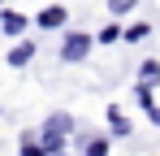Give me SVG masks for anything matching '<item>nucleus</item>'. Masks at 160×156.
Here are the masks:
<instances>
[{
	"mask_svg": "<svg viewBox=\"0 0 160 156\" xmlns=\"http://www.w3.org/2000/svg\"><path fill=\"white\" fill-rule=\"evenodd\" d=\"M39 148H43L48 156H61V152H65V130H56V126L43 122V130H39Z\"/></svg>",
	"mask_w": 160,
	"mask_h": 156,
	"instance_id": "obj_1",
	"label": "nucleus"
},
{
	"mask_svg": "<svg viewBox=\"0 0 160 156\" xmlns=\"http://www.w3.org/2000/svg\"><path fill=\"white\" fill-rule=\"evenodd\" d=\"M87 52H91V35H69L61 44V61H82Z\"/></svg>",
	"mask_w": 160,
	"mask_h": 156,
	"instance_id": "obj_2",
	"label": "nucleus"
},
{
	"mask_svg": "<svg viewBox=\"0 0 160 156\" xmlns=\"http://www.w3.org/2000/svg\"><path fill=\"white\" fill-rule=\"evenodd\" d=\"M30 56H35V44H26V39H22L18 48H9V65H13V70H22Z\"/></svg>",
	"mask_w": 160,
	"mask_h": 156,
	"instance_id": "obj_3",
	"label": "nucleus"
},
{
	"mask_svg": "<svg viewBox=\"0 0 160 156\" xmlns=\"http://www.w3.org/2000/svg\"><path fill=\"white\" fill-rule=\"evenodd\" d=\"M160 82V61H143L138 65V87H156Z\"/></svg>",
	"mask_w": 160,
	"mask_h": 156,
	"instance_id": "obj_4",
	"label": "nucleus"
},
{
	"mask_svg": "<svg viewBox=\"0 0 160 156\" xmlns=\"http://www.w3.org/2000/svg\"><path fill=\"white\" fill-rule=\"evenodd\" d=\"M65 18H69V13H65L61 4H52V9H43V13H39V26H43V30H52V26H65Z\"/></svg>",
	"mask_w": 160,
	"mask_h": 156,
	"instance_id": "obj_5",
	"label": "nucleus"
},
{
	"mask_svg": "<svg viewBox=\"0 0 160 156\" xmlns=\"http://www.w3.org/2000/svg\"><path fill=\"white\" fill-rule=\"evenodd\" d=\"M0 26H4V35H22V30H26V18H22V13H4Z\"/></svg>",
	"mask_w": 160,
	"mask_h": 156,
	"instance_id": "obj_6",
	"label": "nucleus"
},
{
	"mask_svg": "<svg viewBox=\"0 0 160 156\" xmlns=\"http://www.w3.org/2000/svg\"><path fill=\"white\" fill-rule=\"evenodd\" d=\"M108 130L112 134H130V122L121 117V108H108Z\"/></svg>",
	"mask_w": 160,
	"mask_h": 156,
	"instance_id": "obj_7",
	"label": "nucleus"
},
{
	"mask_svg": "<svg viewBox=\"0 0 160 156\" xmlns=\"http://www.w3.org/2000/svg\"><path fill=\"white\" fill-rule=\"evenodd\" d=\"M82 156H108V139H87L82 143Z\"/></svg>",
	"mask_w": 160,
	"mask_h": 156,
	"instance_id": "obj_8",
	"label": "nucleus"
},
{
	"mask_svg": "<svg viewBox=\"0 0 160 156\" xmlns=\"http://www.w3.org/2000/svg\"><path fill=\"white\" fill-rule=\"evenodd\" d=\"M147 30H152V26H147V22H138V26H130V30H126V44H138V39H147Z\"/></svg>",
	"mask_w": 160,
	"mask_h": 156,
	"instance_id": "obj_9",
	"label": "nucleus"
},
{
	"mask_svg": "<svg viewBox=\"0 0 160 156\" xmlns=\"http://www.w3.org/2000/svg\"><path fill=\"white\" fill-rule=\"evenodd\" d=\"M18 156H48V152H43V148H39L35 139H22V148H18Z\"/></svg>",
	"mask_w": 160,
	"mask_h": 156,
	"instance_id": "obj_10",
	"label": "nucleus"
},
{
	"mask_svg": "<svg viewBox=\"0 0 160 156\" xmlns=\"http://www.w3.org/2000/svg\"><path fill=\"white\" fill-rule=\"evenodd\" d=\"M126 9H134V0H108V13L112 18H126Z\"/></svg>",
	"mask_w": 160,
	"mask_h": 156,
	"instance_id": "obj_11",
	"label": "nucleus"
},
{
	"mask_svg": "<svg viewBox=\"0 0 160 156\" xmlns=\"http://www.w3.org/2000/svg\"><path fill=\"white\" fill-rule=\"evenodd\" d=\"M117 39H121L117 26H104V30H100V44H117Z\"/></svg>",
	"mask_w": 160,
	"mask_h": 156,
	"instance_id": "obj_12",
	"label": "nucleus"
},
{
	"mask_svg": "<svg viewBox=\"0 0 160 156\" xmlns=\"http://www.w3.org/2000/svg\"><path fill=\"white\" fill-rule=\"evenodd\" d=\"M147 117H152V122L160 126V104H152V108H147Z\"/></svg>",
	"mask_w": 160,
	"mask_h": 156,
	"instance_id": "obj_13",
	"label": "nucleus"
}]
</instances>
